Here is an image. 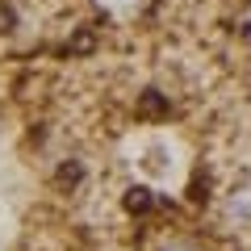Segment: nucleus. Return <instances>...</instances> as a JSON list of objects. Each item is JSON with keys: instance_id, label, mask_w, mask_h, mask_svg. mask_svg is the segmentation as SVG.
Listing matches in <instances>:
<instances>
[]
</instances>
